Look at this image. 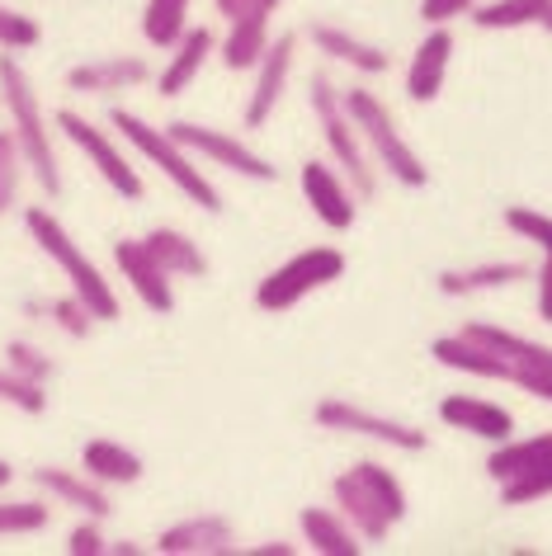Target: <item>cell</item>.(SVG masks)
Listing matches in <instances>:
<instances>
[{"instance_id": "6da1fadb", "label": "cell", "mask_w": 552, "mask_h": 556, "mask_svg": "<svg viewBox=\"0 0 552 556\" xmlns=\"http://www.w3.org/2000/svg\"><path fill=\"white\" fill-rule=\"evenodd\" d=\"M330 505L350 519V528L368 547H382L392 538V528L411 514L402 477L392 467H382L378 457H364V463L344 467L340 477H330Z\"/></svg>"}, {"instance_id": "7a4b0ae2", "label": "cell", "mask_w": 552, "mask_h": 556, "mask_svg": "<svg viewBox=\"0 0 552 556\" xmlns=\"http://www.w3.org/2000/svg\"><path fill=\"white\" fill-rule=\"evenodd\" d=\"M0 100H5V118H10V128H15V137H20L24 161H29V175L38 179L43 199H62L66 179H62L58 147H52L43 100H38L34 76L24 72V62L15 58V52H0Z\"/></svg>"}, {"instance_id": "3957f363", "label": "cell", "mask_w": 552, "mask_h": 556, "mask_svg": "<svg viewBox=\"0 0 552 556\" xmlns=\"http://www.w3.org/2000/svg\"><path fill=\"white\" fill-rule=\"evenodd\" d=\"M24 231H29V241L62 269L66 288H72V293L95 312V321H118L123 307H118L114 283H109V278L100 274V264H95L86 250H80V241L62 227V217L52 213V207H43V203L24 207Z\"/></svg>"}, {"instance_id": "277c9868", "label": "cell", "mask_w": 552, "mask_h": 556, "mask_svg": "<svg viewBox=\"0 0 552 556\" xmlns=\"http://www.w3.org/2000/svg\"><path fill=\"white\" fill-rule=\"evenodd\" d=\"M109 128H114L147 165H156L195 207H203V213H223V193H217L213 179L195 165V151H185L175 142L171 128H151L142 114H133V109H109Z\"/></svg>"}, {"instance_id": "5b68a950", "label": "cell", "mask_w": 552, "mask_h": 556, "mask_svg": "<svg viewBox=\"0 0 552 556\" xmlns=\"http://www.w3.org/2000/svg\"><path fill=\"white\" fill-rule=\"evenodd\" d=\"M344 109H350V118H354L359 137H364V147H368V156H374V165L392 179V185H402V189H425V185H430V170H425L421 151L402 137V128H397V118H392V109L378 100V90L350 86V90H344Z\"/></svg>"}, {"instance_id": "8992f818", "label": "cell", "mask_w": 552, "mask_h": 556, "mask_svg": "<svg viewBox=\"0 0 552 556\" xmlns=\"http://www.w3.org/2000/svg\"><path fill=\"white\" fill-rule=\"evenodd\" d=\"M308 100H312L316 128H322V142L330 151V161H336V170L350 179L354 193L368 203L378 193V165H374V156H368V147H364V137H359V128H354L350 109H344V90L326 72H316Z\"/></svg>"}, {"instance_id": "52a82bcc", "label": "cell", "mask_w": 552, "mask_h": 556, "mask_svg": "<svg viewBox=\"0 0 552 556\" xmlns=\"http://www.w3.org/2000/svg\"><path fill=\"white\" fill-rule=\"evenodd\" d=\"M336 278H344V255L336 245H312V250H298L293 260H284L279 269H269L265 278L255 283V307L265 316H284L293 312L302 298L322 293Z\"/></svg>"}, {"instance_id": "ba28073f", "label": "cell", "mask_w": 552, "mask_h": 556, "mask_svg": "<svg viewBox=\"0 0 552 556\" xmlns=\"http://www.w3.org/2000/svg\"><path fill=\"white\" fill-rule=\"evenodd\" d=\"M52 123H58V132L95 165V175H100L123 203H137L147 193V179L137 175V165L128 161V151L118 147V132H104L100 123H90L86 114H76V109H58Z\"/></svg>"}, {"instance_id": "9c48e42d", "label": "cell", "mask_w": 552, "mask_h": 556, "mask_svg": "<svg viewBox=\"0 0 552 556\" xmlns=\"http://www.w3.org/2000/svg\"><path fill=\"white\" fill-rule=\"evenodd\" d=\"M316 429H326V434H354V439H368V443H382V448L392 453H425L430 448V434L406 420H397V415H378L368 406H359V401H344V396H322L312 410Z\"/></svg>"}, {"instance_id": "30bf717a", "label": "cell", "mask_w": 552, "mask_h": 556, "mask_svg": "<svg viewBox=\"0 0 552 556\" xmlns=\"http://www.w3.org/2000/svg\"><path fill=\"white\" fill-rule=\"evenodd\" d=\"M463 330L477 344H487L491 354H501V364L510 368V382H515L519 392H529L552 406V344L529 340L510 326H491V321H467Z\"/></svg>"}, {"instance_id": "8fae6325", "label": "cell", "mask_w": 552, "mask_h": 556, "mask_svg": "<svg viewBox=\"0 0 552 556\" xmlns=\"http://www.w3.org/2000/svg\"><path fill=\"white\" fill-rule=\"evenodd\" d=\"M165 128H171V137L185 151H195V156L209 165H223V170H231L237 179H251V185H274V179H279V170H274L251 142L231 137L227 128H209V123H189V118H175V123H165Z\"/></svg>"}, {"instance_id": "7c38bea8", "label": "cell", "mask_w": 552, "mask_h": 556, "mask_svg": "<svg viewBox=\"0 0 552 556\" xmlns=\"http://www.w3.org/2000/svg\"><path fill=\"white\" fill-rule=\"evenodd\" d=\"M298 185H302V199L316 213V222L330 231H350L354 217H359V193L354 185L336 170V161H302L298 165Z\"/></svg>"}, {"instance_id": "4fadbf2b", "label": "cell", "mask_w": 552, "mask_h": 556, "mask_svg": "<svg viewBox=\"0 0 552 556\" xmlns=\"http://www.w3.org/2000/svg\"><path fill=\"white\" fill-rule=\"evenodd\" d=\"M114 264H118V278H128L133 298L142 302L147 312H156V316L175 312V274L151 255L147 241H128V236L114 241Z\"/></svg>"}, {"instance_id": "5bb4252c", "label": "cell", "mask_w": 552, "mask_h": 556, "mask_svg": "<svg viewBox=\"0 0 552 556\" xmlns=\"http://www.w3.org/2000/svg\"><path fill=\"white\" fill-rule=\"evenodd\" d=\"M293 62H298V34H279L269 38L265 58L255 62V86L246 94V128H265L274 118V109H279L288 80H293Z\"/></svg>"}, {"instance_id": "9a60e30c", "label": "cell", "mask_w": 552, "mask_h": 556, "mask_svg": "<svg viewBox=\"0 0 552 556\" xmlns=\"http://www.w3.org/2000/svg\"><path fill=\"white\" fill-rule=\"evenodd\" d=\"M279 5L284 0H246L227 20V38L217 43V58H223L227 72H255V62L269 48V20L279 15Z\"/></svg>"}, {"instance_id": "2e32d148", "label": "cell", "mask_w": 552, "mask_h": 556, "mask_svg": "<svg viewBox=\"0 0 552 556\" xmlns=\"http://www.w3.org/2000/svg\"><path fill=\"white\" fill-rule=\"evenodd\" d=\"M308 43L322 52L326 62H340L344 72H354V76H364V80L392 72V52L378 48V43H368V38H359V34H350L344 24L312 20L308 24Z\"/></svg>"}, {"instance_id": "e0dca14e", "label": "cell", "mask_w": 552, "mask_h": 556, "mask_svg": "<svg viewBox=\"0 0 552 556\" xmlns=\"http://www.w3.org/2000/svg\"><path fill=\"white\" fill-rule=\"evenodd\" d=\"M161 556H237V528L227 514H189L175 519L171 528H161L156 538Z\"/></svg>"}, {"instance_id": "ac0fdd59", "label": "cell", "mask_w": 552, "mask_h": 556, "mask_svg": "<svg viewBox=\"0 0 552 556\" xmlns=\"http://www.w3.org/2000/svg\"><path fill=\"white\" fill-rule=\"evenodd\" d=\"M151 80V62L137 58V52H109V58H90V62H76L66 72V90L76 94H123V90H142Z\"/></svg>"}, {"instance_id": "d6986e66", "label": "cell", "mask_w": 552, "mask_h": 556, "mask_svg": "<svg viewBox=\"0 0 552 556\" xmlns=\"http://www.w3.org/2000/svg\"><path fill=\"white\" fill-rule=\"evenodd\" d=\"M439 420L449 429H463V434H473L481 443H505L515 439V415L505 406H495L487 396H473V392H449L439 401Z\"/></svg>"}, {"instance_id": "ffe728a7", "label": "cell", "mask_w": 552, "mask_h": 556, "mask_svg": "<svg viewBox=\"0 0 552 556\" xmlns=\"http://www.w3.org/2000/svg\"><path fill=\"white\" fill-rule=\"evenodd\" d=\"M449 62H453V34L449 24H430V34L416 43L406 62V100L411 104H430L439 100L444 90V76H449Z\"/></svg>"}, {"instance_id": "44dd1931", "label": "cell", "mask_w": 552, "mask_h": 556, "mask_svg": "<svg viewBox=\"0 0 552 556\" xmlns=\"http://www.w3.org/2000/svg\"><path fill=\"white\" fill-rule=\"evenodd\" d=\"M213 52H217V34L209 29V24H189L185 38L171 48V62L161 66L156 94H165V100H179L185 90H195V80H199L203 66H209Z\"/></svg>"}, {"instance_id": "7402d4cb", "label": "cell", "mask_w": 552, "mask_h": 556, "mask_svg": "<svg viewBox=\"0 0 552 556\" xmlns=\"http://www.w3.org/2000/svg\"><path fill=\"white\" fill-rule=\"evenodd\" d=\"M34 485L43 495H52L58 505L76 509V514H90V519H109L114 505H109V485H100L90 471H76V467H38L34 471Z\"/></svg>"}, {"instance_id": "603a6c76", "label": "cell", "mask_w": 552, "mask_h": 556, "mask_svg": "<svg viewBox=\"0 0 552 556\" xmlns=\"http://www.w3.org/2000/svg\"><path fill=\"white\" fill-rule=\"evenodd\" d=\"M524 278H534V269L524 260H481V264H467V269H444L435 278V288L444 298H481V293L515 288Z\"/></svg>"}, {"instance_id": "cb8c5ba5", "label": "cell", "mask_w": 552, "mask_h": 556, "mask_svg": "<svg viewBox=\"0 0 552 556\" xmlns=\"http://www.w3.org/2000/svg\"><path fill=\"white\" fill-rule=\"evenodd\" d=\"M298 528H302V542H308V552H316V556H359V552L368 547V542L354 533L350 519H344L340 509L312 505V509L298 514Z\"/></svg>"}, {"instance_id": "d4e9b609", "label": "cell", "mask_w": 552, "mask_h": 556, "mask_svg": "<svg viewBox=\"0 0 552 556\" xmlns=\"http://www.w3.org/2000/svg\"><path fill=\"white\" fill-rule=\"evenodd\" d=\"M552 463V429L548 434H515L505 443H491V457H487V477L495 485L524 477V471Z\"/></svg>"}, {"instance_id": "484cf974", "label": "cell", "mask_w": 552, "mask_h": 556, "mask_svg": "<svg viewBox=\"0 0 552 556\" xmlns=\"http://www.w3.org/2000/svg\"><path fill=\"white\" fill-rule=\"evenodd\" d=\"M80 471H90L100 485H137L142 481V457L118 439H90L80 448Z\"/></svg>"}, {"instance_id": "4316f807", "label": "cell", "mask_w": 552, "mask_h": 556, "mask_svg": "<svg viewBox=\"0 0 552 556\" xmlns=\"http://www.w3.org/2000/svg\"><path fill=\"white\" fill-rule=\"evenodd\" d=\"M142 241L151 245V255H156L175 278H209V269H213L209 255H203V245L195 241V236H185L179 227H151Z\"/></svg>"}, {"instance_id": "83f0119b", "label": "cell", "mask_w": 552, "mask_h": 556, "mask_svg": "<svg viewBox=\"0 0 552 556\" xmlns=\"http://www.w3.org/2000/svg\"><path fill=\"white\" fill-rule=\"evenodd\" d=\"M552 15V0H481L473 10L477 29L487 34H510V29H529V24H543Z\"/></svg>"}, {"instance_id": "f1b7e54d", "label": "cell", "mask_w": 552, "mask_h": 556, "mask_svg": "<svg viewBox=\"0 0 552 556\" xmlns=\"http://www.w3.org/2000/svg\"><path fill=\"white\" fill-rule=\"evenodd\" d=\"M189 5H195V0H147L142 5V38L151 48L171 52L189 29Z\"/></svg>"}, {"instance_id": "f546056e", "label": "cell", "mask_w": 552, "mask_h": 556, "mask_svg": "<svg viewBox=\"0 0 552 556\" xmlns=\"http://www.w3.org/2000/svg\"><path fill=\"white\" fill-rule=\"evenodd\" d=\"M24 170H29V161H24V147H20L15 128H0V217L20 203Z\"/></svg>"}, {"instance_id": "4dcf8cb0", "label": "cell", "mask_w": 552, "mask_h": 556, "mask_svg": "<svg viewBox=\"0 0 552 556\" xmlns=\"http://www.w3.org/2000/svg\"><path fill=\"white\" fill-rule=\"evenodd\" d=\"M52 523L43 500H0V538H34Z\"/></svg>"}, {"instance_id": "1f68e13d", "label": "cell", "mask_w": 552, "mask_h": 556, "mask_svg": "<svg viewBox=\"0 0 552 556\" xmlns=\"http://www.w3.org/2000/svg\"><path fill=\"white\" fill-rule=\"evenodd\" d=\"M48 382H34V378H24L20 368H0V401L5 406H15L20 415H43L48 410V392H43Z\"/></svg>"}, {"instance_id": "d6a6232c", "label": "cell", "mask_w": 552, "mask_h": 556, "mask_svg": "<svg viewBox=\"0 0 552 556\" xmlns=\"http://www.w3.org/2000/svg\"><path fill=\"white\" fill-rule=\"evenodd\" d=\"M38 43H43V24L15 5H0V52L20 58V52H34Z\"/></svg>"}, {"instance_id": "836d02e7", "label": "cell", "mask_w": 552, "mask_h": 556, "mask_svg": "<svg viewBox=\"0 0 552 556\" xmlns=\"http://www.w3.org/2000/svg\"><path fill=\"white\" fill-rule=\"evenodd\" d=\"M495 491H501V505H505V509L538 505V500H548V495H552V463L534 467V471H524V477L505 481V485H495Z\"/></svg>"}, {"instance_id": "e575fe53", "label": "cell", "mask_w": 552, "mask_h": 556, "mask_svg": "<svg viewBox=\"0 0 552 556\" xmlns=\"http://www.w3.org/2000/svg\"><path fill=\"white\" fill-rule=\"evenodd\" d=\"M505 227L515 231L519 241H534L543 255H552V217L548 213H538L529 203H515V207H505Z\"/></svg>"}, {"instance_id": "d590c367", "label": "cell", "mask_w": 552, "mask_h": 556, "mask_svg": "<svg viewBox=\"0 0 552 556\" xmlns=\"http://www.w3.org/2000/svg\"><path fill=\"white\" fill-rule=\"evenodd\" d=\"M48 312H52V321H58L62 336H72V340H90V330L100 326V321H95V312L72 293V288H66V298H52Z\"/></svg>"}, {"instance_id": "8d00e7d4", "label": "cell", "mask_w": 552, "mask_h": 556, "mask_svg": "<svg viewBox=\"0 0 552 556\" xmlns=\"http://www.w3.org/2000/svg\"><path fill=\"white\" fill-rule=\"evenodd\" d=\"M5 364L20 368L24 378H34V382H48L52 372H58V364H52V358L38 350L34 340H10V344H5Z\"/></svg>"}, {"instance_id": "74e56055", "label": "cell", "mask_w": 552, "mask_h": 556, "mask_svg": "<svg viewBox=\"0 0 552 556\" xmlns=\"http://www.w3.org/2000/svg\"><path fill=\"white\" fill-rule=\"evenodd\" d=\"M66 552H72V556H109L104 519H90V514H80V523L66 533Z\"/></svg>"}, {"instance_id": "f35d334b", "label": "cell", "mask_w": 552, "mask_h": 556, "mask_svg": "<svg viewBox=\"0 0 552 556\" xmlns=\"http://www.w3.org/2000/svg\"><path fill=\"white\" fill-rule=\"evenodd\" d=\"M481 0H421V20L425 24H453L459 15H473Z\"/></svg>"}, {"instance_id": "ab89813d", "label": "cell", "mask_w": 552, "mask_h": 556, "mask_svg": "<svg viewBox=\"0 0 552 556\" xmlns=\"http://www.w3.org/2000/svg\"><path fill=\"white\" fill-rule=\"evenodd\" d=\"M534 307L552 326V255H543V264L534 269Z\"/></svg>"}, {"instance_id": "60d3db41", "label": "cell", "mask_w": 552, "mask_h": 556, "mask_svg": "<svg viewBox=\"0 0 552 556\" xmlns=\"http://www.w3.org/2000/svg\"><path fill=\"white\" fill-rule=\"evenodd\" d=\"M246 556H298V542H260Z\"/></svg>"}, {"instance_id": "b9f144b4", "label": "cell", "mask_w": 552, "mask_h": 556, "mask_svg": "<svg viewBox=\"0 0 552 556\" xmlns=\"http://www.w3.org/2000/svg\"><path fill=\"white\" fill-rule=\"evenodd\" d=\"M147 547H137V542H109V556H142Z\"/></svg>"}, {"instance_id": "7bdbcfd3", "label": "cell", "mask_w": 552, "mask_h": 556, "mask_svg": "<svg viewBox=\"0 0 552 556\" xmlns=\"http://www.w3.org/2000/svg\"><path fill=\"white\" fill-rule=\"evenodd\" d=\"M241 5H246V0H213V10H217V15H223V20H231Z\"/></svg>"}, {"instance_id": "ee69618b", "label": "cell", "mask_w": 552, "mask_h": 556, "mask_svg": "<svg viewBox=\"0 0 552 556\" xmlns=\"http://www.w3.org/2000/svg\"><path fill=\"white\" fill-rule=\"evenodd\" d=\"M10 481H15V467L0 463V491H10Z\"/></svg>"}, {"instance_id": "f6af8a7d", "label": "cell", "mask_w": 552, "mask_h": 556, "mask_svg": "<svg viewBox=\"0 0 552 556\" xmlns=\"http://www.w3.org/2000/svg\"><path fill=\"white\" fill-rule=\"evenodd\" d=\"M538 29H543V34H552V15H548V20H543V24H538Z\"/></svg>"}]
</instances>
